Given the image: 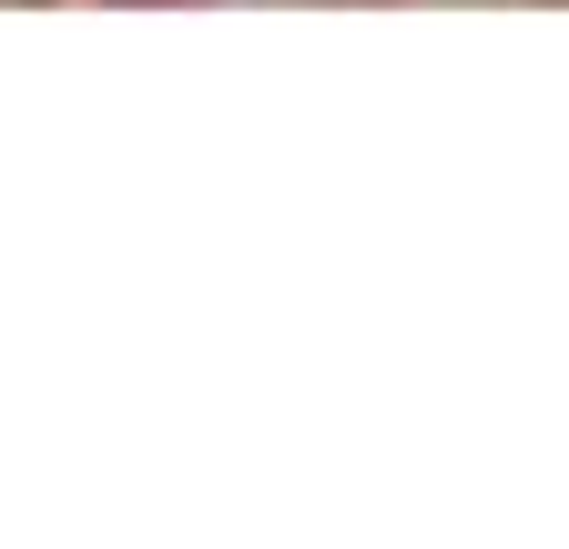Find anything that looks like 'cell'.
Masks as SVG:
<instances>
[{"label":"cell","instance_id":"obj_2","mask_svg":"<svg viewBox=\"0 0 569 549\" xmlns=\"http://www.w3.org/2000/svg\"><path fill=\"white\" fill-rule=\"evenodd\" d=\"M0 11H41V0H0Z\"/></svg>","mask_w":569,"mask_h":549},{"label":"cell","instance_id":"obj_1","mask_svg":"<svg viewBox=\"0 0 569 549\" xmlns=\"http://www.w3.org/2000/svg\"><path fill=\"white\" fill-rule=\"evenodd\" d=\"M122 11H183V0H122Z\"/></svg>","mask_w":569,"mask_h":549}]
</instances>
